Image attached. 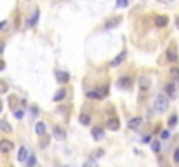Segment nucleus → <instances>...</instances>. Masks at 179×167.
<instances>
[{"mask_svg":"<svg viewBox=\"0 0 179 167\" xmlns=\"http://www.w3.org/2000/svg\"><path fill=\"white\" fill-rule=\"evenodd\" d=\"M167 108H169V97L163 96V94H158L153 99V110L157 113H163V111H167Z\"/></svg>","mask_w":179,"mask_h":167,"instance_id":"obj_1","label":"nucleus"},{"mask_svg":"<svg viewBox=\"0 0 179 167\" xmlns=\"http://www.w3.org/2000/svg\"><path fill=\"white\" fill-rule=\"evenodd\" d=\"M141 125H143V119H141V117H134V119H131L129 124H127V127L131 129V131H137Z\"/></svg>","mask_w":179,"mask_h":167,"instance_id":"obj_2","label":"nucleus"},{"mask_svg":"<svg viewBox=\"0 0 179 167\" xmlns=\"http://www.w3.org/2000/svg\"><path fill=\"white\" fill-rule=\"evenodd\" d=\"M167 59L169 61H177V47H176V44H170V47L167 49Z\"/></svg>","mask_w":179,"mask_h":167,"instance_id":"obj_3","label":"nucleus"},{"mask_svg":"<svg viewBox=\"0 0 179 167\" xmlns=\"http://www.w3.org/2000/svg\"><path fill=\"white\" fill-rule=\"evenodd\" d=\"M14 150V145L11 143L9 139H2L0 141V151H4V153H11Z\"/></svg>","mask_w":179,"mask_h":167,"instance_id":"obj_4","label":"nucleus"},{"mask_svg":"<svg viewBox=\"0 0 179 167\" xmlns=\"http://www.w3.org/2000/svg\"><path fill=\"white\" fill-rule=\"evenodd\" d=\"M91 134H92V138H94V141L105 139V131H103V127H92Z\"/></svg>","mask_w":179,"mask_h":167,"instance_id":"obj_5","label":"nucleus"},{"mask_svg":"<svg viewBox=\"0 0 179 167\" xmlns=\"http://www.w3.org/2000/svg\"><path fill=\"white\" fill-rule=\"evenodd\" d=\"M28 157H30L28 148H26V146H19V150H18V160H19V162H25V160H28Z\"/></svg>","mask_w":179,"mask_h":167,"instance_id":"obj_6","label":"nucleus"},{"mask_svg":"<svg viewBox=\"0 0 179 167\" xmlns=\"http://www.w3.org/2000/svg\"><path fill=\"white\" fill-rule=\"evenodd\" d=\"M155 25H157V28H165L167 25H169V18L163 16V14H160V16L155 18Z\"/></svg>","mask_w":179,"mask_h":167,"instance_id":"obj_7","label":"nucleus"},{"mask_svg":"<svg viewBox=\"0 0 179 167\" xmlns=\"http://www.w3.org/2000/svg\"><path fill=\"white\" fill-rule=\"evenodd\" d=\"M117 84H118V87H120V89H131V85H132V80L129 79V77H120Z\"/></svg>","mask_w":179,"mask_h":167,"instance_id":"obj_8","label":"nucleus"},{"mask_svg":"<svg viewBox=\"0 0 179 167\" xmlns=\"http://www.w3.org/2000/svg\"><path fill=\"white\" fill-rule=\"evenodd\" d=\"M122 21V18L120 16H117V18H111V19H108V21L105 23V30H111V28H115L118 25V23Z\"/></svg>","mask_w":179,"mask_h":167,"instance_id":"obj_9","label":"nucleus"},{"mask_svg":"<svg viewBox=\"0 0 179 167\" xmlns=\"http://www.w3.org/2000/svg\"><path fill=\"white\" fill-rule=\"evenodd\" d=\"M52 134H54V138H56V139H65V138H66V132H65V129L57 127V125L52 129Z\"/></svg>","mask_w":179,"mask_h":167,"instance_id":"obj_10","label":"nucleus"},{"mask_svg":"<svg viewBox=\"0 0 179 167\" xmlns=\"http://www.w3.org/2000/svg\"><path fill=\"white\" fill-rule=\"evenodd\" d=\"M106 127H108L110 131H117V129L120 127V122H118V119H110L108 122H106Z\"/></svg>","mask_w":179,"mask_h":167,"instance_id":"obj_11","label":"nucleus"},{"mask_svg":"<svg viewBox=\"0 0 179 167\" xmlns=\"http://www.w3.org/2000/svg\"><path fill=\"white\" fill-rule=\"evenodd\" d=\"M65 96H66V89H65V87H61L56 94H54V97H52V99H54L56 103H59V101H63V99H65Z\"/></svg>","mask_w":179,"mask_h":167,"instance_id":"obj_12","label":"nucleus"},{"mask_svg":"<svg viewBox=\"0 0 179 167\" xmlns=\"http://www.w3.org/2000/svg\"><path fill=\"white\" fill-rule=\"evenodd\" d=\"M45 131H47V125H45V122H37L35 125V132L38 134V136H42V134H45Z\"/></svg>","mask_w":179,"mask_h":167,"instance_id":"obj_13","label":"nucleus"},{"mask_svg":"<svg viewBox=\"0 0 179 167\" xmlns=\"http://www.w3.org/2000/svg\"><path fill=\"white\" fill-rule=\"evenodd\" d=\"M125 57H127V52L123 51V52H120V54H118V56L113 59V61H111V66H118L122 61H125Z\"/></svg>","mask_w":179,"mask_h":167,"instance_id":"obj_14","label":"nucleus"},{"mask_svg":"<svg viewBox=\"0 0 179 167\" xmlns=\"http://www.w3.org/2000/svg\"><path fill=\"white\" fill-rule=\"evenodd\" d=\"M165 93L170 96V99H174V97H176V85H174L172 82L165 85Z\"/></svg>","mask_w":179,"mask_h":167,"instance_id":"obj_15","label":"nucleus"},{"mask_svg":"<svg viewBox=\"0 0 179 167\" xmlns=\"http://www.w3.org/2000/svg\"><path fill=\"white\" fill-rule=\"evenodd\" d=\"M56 77H57V80H59L61 84H66L68 80H70V75L66 73V71H57Z\"/></svg>","mask_w":179,"mask_h":167,"instance_id":"obj_16","label":"nucleus"},{"mask_svg":"<svg viewBox=\"0 0 179 167\" xmlns=\"http://www.w3.org/2000/svg\"><path fill=\"white\" fill-rule=\"evenodd\" d=\"M139 87L144 89V91L150 89V77H141L139 79Z\"/></svg>","mask_w":179,"mask_h":167,"instance_id":"obj_17","label":"nucleus"},{"mask_svg":"<svg viewBox=\"0 0 179 167\" xmlns=\"http://www.w3.org/2000/svg\"><path fill=\"white\" fill-rule=\"evenodd\" d=\"M78 120H80V124H82V125H89V124H91V115H87V113H80Z\"/></svg>","mask_w":179,"mask_h":167,"instance_id":"obj_18","label":"nucleus"},{"mask_svg":"<svg viewBox=\"0 0 179 167\" xmlns=\"http://www.w3.org/2000/svg\"><path fill=\"white\" fill-rule=\"evenodd\" d=\"M87 97H91V99H103L105 94H103V93H96V91H89Z\"/></svg>","mask_w":179,"mask_h":167,"instance_id":"obj_19","label":"nucleus"},{"mask_svg":"<svg viewBox=\"0 0 179 167\" xmlns=\"http://www.w3.org/2000/svg\"><path fill=\"white\" fill-rule=\"evenodd\" d=\"M37 21H38V11H35V14H33L30 18V21H28V25H30V26H35Z\"/></svg>","mask_w":179,"mask_h":167,"instance_id":"obj_20","label":"nucleus"},{"mask_svg":"<svg viewBox=\"0 0 179 167\" xmlns=\"http://www.w3.org/2000/svg\"><path fill=\"white\" fill-rule=\"evenodd\" d=\"M127 5H129V0H117L115 7H117V9H123V7H127Z\"/></svg>","mask_w":179,"mask_h":167,"instance_id":"obj_21","label":"nucleus"},{"mask_svg":"<svg viewBox=\"0 0 179 167\" xmlns=\"http://www.w3.org/2000/svg\"><path fill=\"white\" fill-rule=\"evenodd\" d=\"M37 164V158H35V155L33 153H30V157H28V167H33Z\"/></svg>","mask_w":179,"mask_h":167,"instance_id":"obj_22","label":"nucleus"},{"mask_svg":"<svg viewBox=\"0 0 179 167\" xmlns=\"http://www.w3.org/2000/svg\"><path fill=\"white\" fill-rule=\"evenodd\" d=\"M151 150H153V151H157V153L160 151V141H158V139L151 143Z\"/></svg>","mask_w":179,"mask_h":167,"instance_id":"obj_23","label":"nucleus"},{"mask_svg":"<svg viewBox=\"0 0 179 167\" xmlns=\"http://www.w3.org/2000/svg\"><path fill=\"white\" fill-rule=\"evenodd\" d=\"M176 124H177V115H172L169 119V127H174Z\"/></svg>","mask_w":179,"mask_h":167,"instance_id":"obj_24","label":"nucleus"},{"mask_svg":"<svg viewBox=\"0 0 179 167\" xmlns=\"http://www.w3.org/2000/svg\"><path fill=\"white\" fill-rule=\"evenodd\" d=\"M83 167H97V162L96 160H87V162L83 164Z\"/></svg>","mask_w":179,"mask_h":167,"instance_id":"obj_25","label":"nucleus"},{"mask_svg":"<svg viewBox=\"0 0 179 167\" xmlns=\"http://www.w3.org/2000/svg\"><path fill=\"white\" fill-rule=\"evenodd\" d=\"M0 125H2V129H4L5 132H11V131H12V127H11V125H9V124H7V122H2V124H0Z\"/></svg>","mask_w":179,"mask_h":167,"instance_id":"obj_26","label":"nucleus"},{"mask_svg":"<svg viewBox=\"0 0 179 167\" xmlns=\"http://www.w3.org/2000/svg\"><path fill=\"white\" fill-rule=\"evenodd\" d=\"M170 75L174 79H179V68H170Z\"/></svg>","mask_w":179,"mask_h":167,"instance_id":"obj_27","label":"nucleus"},{"mask_svg":"<svg viewBox=\"0 0 179 167\" xmlns=\"http://www.w3.org/2000/svg\"><path fill=\"white\" fill-rule=\"evenodd\" d=\"M31 115H33V117H37V115H38V106H37V105L31 106Z\"/></svg>","mask_w":179,"mask_h":167,"instance_id":"obj_28","label":"nucleus"},{"mask_svg":"<svg viewBox=\"0 0 179 167\" xmlns=\"http://www.w3.org/2000/svg\"><path fill=\"white\" fill-rule=\"evenodd\" d=\"M169 136H170V132H169V131H162V134H160L162 139H169Z\"/></svg>","mask_w":179,"mask_h":167,"instance_id":"obj_29","label":"nucleus"},{"mask_svg":"<svg viewBox=\"0 0 179 167\" xmlns=\"http://www.w3.org/2000/svg\"><path fill=\"white\" fill-rule=\"evenodd\" d=\"M14 117L16 119H23V110H16L14 111Z\"/></svg>","mask_w":179,"mask_h":167,"instance_id":"obj_30","label":"nucleus"},{"mask_svg":"<svg viewBox=\"0 0 179 167\" xmlns=\"http://www.w3.org/2000/svg\"><path fill=\"white\" fill-rule=\"evenodd\" d=\"M7 91V85H5V82H0V93H5Z\"/></svg>","mask_w":179,"mask_h":167,"instance_id":"obj_31","label":"nucleus"},{"mask_svg":"<svg viewBox=\"0 0 179 167\" xmlns=\"http://www.w3.org/2000/svg\"><path fill=\"white\" fill-rule=\"evenodd\" d=\"M174 162H177V164H179V148L174 151Z\"/></svg>","mask_w":179,"mask_h":167,"instance_id":"obj_32","label":"nucleus"},{"mask_svg":"<svg viewBox=\"0 0 179 167\" xmlns=\"http://www.w3.org/2000/svg\"><path fill=\"white\" fill-rule=\"evenodd\" d=\"M94 155H96V157H103V155H105V151H103V150H96V151H94Z\"/></svg>","mask_w":179,"mask_h":167,"instance_id":"obj_33","label":"nucleus"},{"mask_svg":"<svg viewBox=\"0 0 179 167\" xmlns=\"http://www.w3.org/2000/svg\"><path fill=\"white\" fill-rule=\"evenodd\" d=\"M141 141H143V143H150V141H151V136H144Z\"/></svg>","mask_w":179,"mask_h":167,"instance_id":"obj_34","label":"nucleus"},{"mask_svg":"<svg viewBox=\"0 0 179 167\" xmlns=\"http://www.w3.org/2000/svg\"><path fill=\"white\" fill-rule=\"evenodd\" d=\"M5 26H7V21H0V30H4Z\"/></svg>","mask_w":179,"mask_h":167,"instance_id":"obj_35","label":"nucleus"},{"mask_svg":"<svg viewBox=\"0 0 179 167\" xmlns=\"http://www.w3.org/2000/svg\"><path fill=\"white\" fill-rule=\"evenodd\" d=\"M4 68H5V63H4V61H0V71L4 70Z\"/></svg>","mask_w":179,"mask_h":167,"instance_id":"obj_36","label":"nucleus"},{"mask_svg":"<svg viewBox=\"0 0 179 167\" xmlns=\"http://www.w3.org/2000/svg\"><path fill=\"white\" fill-rule=\"evenodd\" d=\"M176 26L179 28V16H177V18H176Z\"/></svg>","mask_w":179,"mask_h":167,"instance_id":"obj_37","label":"nucleus"},{"mask_svg":"<svg viewBox=\"0 0 179 167\" xmlns=\"http://www.w3.org/2000/svg\"><path fill=\"white\" fill-rule=\"evenodd\" d=\"M0 110H2V103H0Z\"/></svg>","mask_w":179,"mask_h":167,"instance_id":"obj_38","label":"nucleus"},{"mask_svg":"<svg viewBox=\"0 0 179 167\" xmlns=\"http://www.w3.org/2000/svg\"><path fill=\"white\" fill-rule=\"evenodd\" d=\"M65 167H68V165H65Z\"/></svg>","mask_w":179,"mask_h":167,"instance_id":"obj_39","label":"nucleus"}]
</instances>
